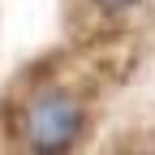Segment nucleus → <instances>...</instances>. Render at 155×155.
<instances>
[{"label":"nucleus","instance_id":"nucleus-1","mask_svg":"<svg viewBox=\"0 0 155 155\" xmlns=\"http://www.w3.org/2000/svg\"><path fill=\"white\" fill-rule=\"evenodd\" d=\"M82 129H86V112L65 91L35 95V99L26 104V112H22V142L30 151H43V155L78 147Z\"/></svg>","mask_w":155,"mask_h":155},{"label":"nucleus","instance_id":"nucleus-2","mask_svg":"<svg viewBox=\"0 0 155 155\" xmlns=\"http://www.w3.org/2000/svg\"><path fill=\"white\" fill-rule=\"evenodd\" d=\"M99 9H108V13H121V9H134V5H142V0H95Z\"/></svg>","mask_w":155,"mask_h":155}]
</instances>
